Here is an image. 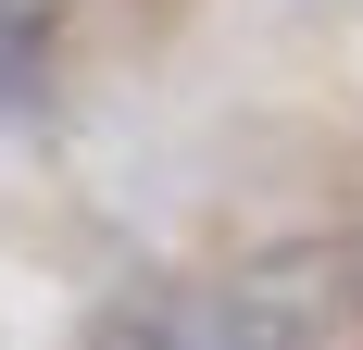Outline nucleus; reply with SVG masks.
I'll list each match as a JSON object with an SVG mask.
<instances>
[{
	"label": "nucleus",
	"mask_w": 363,
	"mask_h": 350,
	"mask_svg": "<svg viewBox=\"0 0 363 350\" xmlns=\"http://www.w3.org/2000/svg\"><path fill=\"white\" fill-rule=\"evenodd\" d=\"M351 313H363V288H351Z\"/></svg>",
	"instance_id": "3"
},
{
	"label": "nucleus",
	"mask_w": 363,
	"mask_h": 350,
	"mask_svg": "<svg viewBox=\"0 0 363 350\" xmlns=\"http://www.w3.org/2000/svg\"><path fill=\"white\" fill-rule=\"evenodd\" d=\"M326 313H338V276H326V263H263V276L150 300L138 325H113V350H313Z\"/></svg>",
	"instance_id": "1"
},
{
	"label": "nucleus",
	"mask_w": 363,
	"mask_h": 350,
	"mask_svg": "<svg viewBox=\"0 0 363 350\" xmlns=\"http://www.w3.org/2000/svg\"><path fill=\"white\" fill-rule=\"evenodd\" d=\"M50 26H63V0H0V113H26V101H38Z\"/></svg>",
	"instance_id": "2"
}]
</instances>
